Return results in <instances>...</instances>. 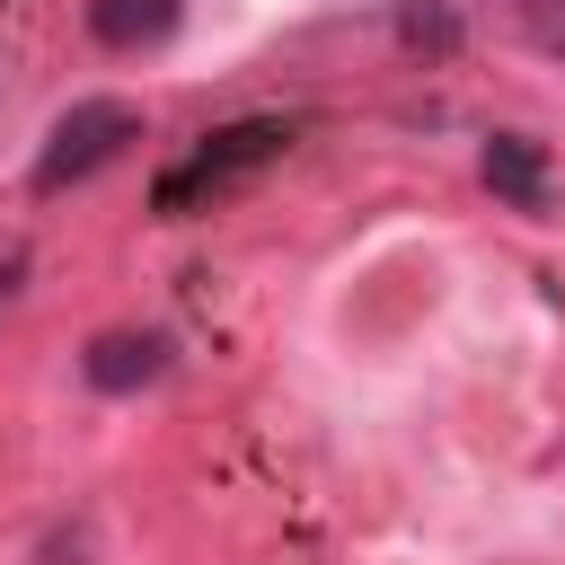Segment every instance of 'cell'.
Listing matches in <instances>:
<instances>
[{
	"instance_id": "7",
	"label": "cell",
	"mask_w": 565,
	"mask_h": 565,
	"mask_svg": "<svg viewBox=\"0 0 565 565\" xmlns=\"http://www.w3.org/2000/svg\"><path fill=\"white\" fill-rule=\"evenodd\" d=\"M521 35H530V53L565 62V0H521Z\"/></svg>"
},
{
	"instance_id": "5",
	"label": "cell",
	"mask_w": 565,
	"mask_h": 565,
	"mask_svg": "<svg viewBox=\"0 0 565 565\" xmlns=\"http://www.w3.org/2000/svg\"><path fill=\"white\" fill-rule=\"evenodd\" d=\"M185 18V0H88V35L106 53H141V44H168Z\"/></svg>"
},
{
	"instance_id": "3",
	"label": "cell",
	"mask_w": 565,
	"mask_h": 565,
	"mask_svg": "<svg viewBox=\"0 0 565 565\" xmlns=\"http://www.w3.org/2000/svg\"><path fill=\"white\" fill-rule=\"evenodd\" d=\"M168 371V335H132V327H115V335H97L88 353H79V380L88 388H106V397H132V388H150Z\"/></svg>"
},
{
	"instance_id": "1",
	"label": "cell",
	"mask_w": 565,
	"mask_h": 565,
	"mask_svg": "<svg viewBox=\"0 0 565 565\" xmlns=\"http://www.w3.org/2000/svg\"><path fill=\"white\" fill-rule=\"evenodd\" d=\"M282 150H291V124H282V115L221 124V132H203V141L150 185V212H159V221H185V212H203L212 194H230V185H247L256 168H274Z\"/></svg>"
},
{
	"instance_id": "6",
	"label": "cell",
	"mask_w": 565,
	"mask_h": 565,
	"mask_svg": "<svg viewBox=\"0 0 565 565\" xmlns=\"http://www.w3.org/2000/svg\"><path fill=\"white\" fill-rule=\"evenodd\" d=\"M397 44L441 62V53H459V18H450L441 0H397Z\"/></svg>"
},
{
	"instance_id": "4",
	"label": "cell",
	"mask_w": 565,
	"mask_h": 565,
	"mask_svg": "<svg viewBox=\"0 0 565 565\" xmlns=\"http://www.w3.org/2000/svg\"><path fill=\"white\" fill-rule=\"evenodd\" d=\"M477 168H486V185H494L512 212H547V194H556V185H547V150H539L530 132H494Z\"/></svg>"
},
{
	"instance_id": "8",
	"label": "cell",
	"mask_w": 565,
	"mask_h": 565,
	"mask_svg": "<svg viewBox=\"0 0 565 565\" xmlns=\"http://www.w3.org/2000/svg\"><path fill=\"white\" fill-rule=\"evenodd\" d=\"M9 291H18V265H0V309H9Z\"/></svg>"
},
{
	"instance_id": "2",
	"label": "cell",
	"mask_w": 565,
	"mask_h": 565,
	"mask_svg": "<svg viewBox=\"0 0 565 565\" xmlns=\"http://www.w3.org/2000/svg\"><path fill=\"white\" fill-rule=\"evenodd\" d=\"M132 141H141V106L132 97H79V106H62L53 132H44V150H35V194H62V185L115 168Z\"/></svg>"
}]
</instances>
